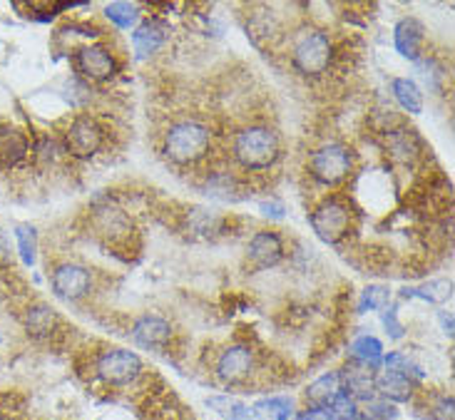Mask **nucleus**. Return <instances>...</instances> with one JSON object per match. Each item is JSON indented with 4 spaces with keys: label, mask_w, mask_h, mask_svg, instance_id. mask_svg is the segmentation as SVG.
<instances>
[{
    "label": "nucleus",
    "mask_w": 455,
    "mask_h": 420,
    "mask_svg": "<svg viewBox=\"0 0 455 420\" xmlns=\"http://www.w3.org/2000/svg\"><path fill=\"white\" fill-rule=\"evenodd\" d=\"M232 155L236 164L246 172H264L271 170L282 157V139L267 124H251L236 132Z\"/></svg>",
    "instance_id": "1"
},
{
    "label": "nucleus",
    "mask_w": 455,
    "mask_h": 420,
    "mask_svg": "<svg viewBox=\"0 0 455 420\" xmlns=\"http://www.w3.org/2000/svg\"><path fill=\"white\" fill-rule=\"evenodd\" d=\"M212 149V132L207 124L197 120H182L174 123L162 139V152L164 157L177 164V167H189L202 162Z\"/></svg>",
    "instance_id": "2"
},
{
    "label": "nucleus",
    "mask_w": 455,
    "mask_h": 420,
    "mask_svg": "<svg viewBox=\"0 0 455 420\" xmlns=\"http://www.w3.org/2000/svg\"><path fill=\"white\" fill-rule=\"evenodd\" d=\"M333 55H336V48H333L331 36L321 28H307L294 37L291 67L304 77H321L329 73Z\"/></svg>",
    "instance_id": "3"
},
{
    "label": "nucleus",
    "mask_w": 455,
    "mask_h": 420,
    "mask_svg": "<svg viewBox=\"0 0 455 420\" xmlns=\"http://www.w3.org/2000/svg\"><path fill=\"white\" fill-rule=\"evenodd\" d=\"M354 207L346 197H326L308 214V224L314 229V234L319 236L323 244H341L348 234L354 232Z\"/></svg>",
    "instance_id": "4"
},
{
    "label": "nucleus",
    "mask_w": 455,
    "mask_h": 420,
    "mask_svg": "<svg viewBox=\"0 0 455 420\" xmlns=\"http://www.w3.org/2000/svg\"><path fill=\"white\" fill-rule=\"evenodd\" d=\"M356 155L354 149L346 147L341 142H329L311 152L308 157V177L321 186H339L354 172Z\"/></svg>",
    "instance_id": "5"
},
{
    "label": "nucleus",
    "mask_w": 455,
    "mask_h": 420,
    "mask_svg": "<svg viewBox=\"0 0 455 420\" xmlns=\"http://www.w3.org/2000/svg\"><path fill=\"white\" fill-rule=\"evenodd\" d=\"M95 373L105 385H132L145 373V363L130 348H108L95 361Z\"/></svg>",
    "instance_id": "6"
},
{
    "label": "nucleus",
    "mask_w": 455,
    "mask_h": 420,
    "mask_svg": "<svg viewBox=\"0 0 455 420\" xmlns=\"http://www.w3.org/2000/svg\"><path fill=\"white\" fill-rule=\"evenodd\" d=\"M108 132L92 115H77L65 132V152L77 160H90L105 147Z\"/></svg>",
    "instance_id": "7"
},
{
    "label": "nucleus",
    "mask_w": 455,
    "mask_h": 420,
    "mask_svg": "<svg viewBox=\"0 0 455 420\" xmlns=\"http://www.w3.org/2000/svg\"><path fill=\"white\" fill-rule=\"evenodd\" d=\"M75 70L85 83H108L120 73V62L105 45H83L75 52Z\"/></svg>",
    "instance_id": "8"
},
{
    "label": "nucleus",
    "mask_w": 455,
    "mask_h": 420,
    "mask_svg": "<svg viewBox=\"0 0 455 420\" xmlns=\"http://www.w3.org/2000/svg\"><path fill=\"white\" fill-rule=\"evenodd\" d=\"M50 284H52L55 297L62 298V301H80L92 291V273L80 264L65 261L52 272Z\"/></svg>",
    "instance_id": "9"
},
{
    "label": "nucleus",
    "mask_w": 455,
    "mask_h": 420,
    "mask_svg": "<svg viewBox=\"0 0 455 420\" xmlns=\"http://www.w3.org/2000/svg\"><path fill=\"white\" fill-rule=\"evenodd\" d=\"M251 373H254V351L246 344H232V346H227L220 353V359H217V378L222 384H244Z\"/></svg>",
    "instance_id": "10"
},
{
    "label": "nucleus",
    "mask_w": 455,
    "mask_h": 420,
    "mask_svg": "<svg viewBox=\"0 0 455 420\" xmlns=\"http://www.w3.org/2000/svg\"><path fill=\"white\" fill-rule=\"evenodd\" d=\"M283 254H286L283 239L274 229H261L246 244V259L257 269H274L276 264H282Z\"/></svg>",
    "instance_id": "11"
},
{
    "label": "nucleus",
    "mask_w": 455,
    "mask_h": 420,
    "mask_svg": "<svg viewBox=\"0 0 455 420\" xmlns=\"http://www.w3.org/2000/svg\"><path fill=\"white\" fill-rule=\"evenodd\" d=\"M172 323L155 313H145L132 323V341L145 351H160L172 341Z\"/></svg>",
    "instance_id": "12"
},
{
    "label": "nucleus",
    "mask_w": 455,
    "mask_h": 420,
    "mask_svg": "<svg viewBox=\"0 0 455 420\" xmlns=\"http://www.w3.org/2000/svg\"><path fill=\"white\" fill-rule=\"evenodd\" d=\"M426 43V28L416 18H401L394 28V48L401 58L411 62H420Z\"/></svg>",
    "instance_id": "13"
},
{
    "label": "nucleus",
    "mask_w": 455,
    "mask_h": 420,
    "mask_svg": "<svg viewBox=\"0 0 455 420\" xmlns=\"http://www.w3.org/2000/svg\"><path fill=\"white\" fill-rule=\"evenodd\" d=\"M339 376H341V391L348 398H354L358 406L376 398V373L369 368L351 363L344 371H339Z\"/></svg>",
    "instance_id": "14"
},
{
    "label": "nucleus",
    "mask_w": 455,
    "mask_h": 420,
    "mask_svg": "<svg viewBox=\"0 0 455 420\" xmlns=\"http://www.w3.org/2000/svg\"><path fill=\"white\" fill-rule=\"evenodd\" d=\"M167 37H170V28L160 18H149L132 30V50L140 60H145L167 43Z\"/></svg>",
    "instance_id": "15"
},
{
    "label": "nucleus",
    "mask_w": 455,
    "mask_h": 420,
    "mask_svg": "<svg viewBox=\"0 0 455 420\" xmlns=\"http://www.w3.org/2000/svg\"><path fill=\"white\" fill-rule=\"evenodd\" d=\"M416 391V381H411L408 376L395 371H379L376 373V396L388 400V403H408Z\"/></svg>",
    "instance_id": "16"
},
{
    "label": "nucleus",
    "mask_w": 455,
    "mask_h": 420,
    "mask_svg": "<svg viewBox=\"0 0 455 420\" xmlns=\"http://www.w3.org/2000/svg\"><path fill=\"white\" fill-rule=\"evenodd\" d=\"M246 36H249V40H251L257 48H267L274 40L282 37V23L276 20V15H274L271 8H261V11L249 15Z\"/></svg>",
    "instance_id": "17"
},
{
    "label": "nucleus",
    "mask_w": 455,
    "mask_h": 420,
    "mask_svg": "<svg viewBox=\"0 0 455 420\" xmlns=\"http://www.w3.org/2000/svg\"><path fill=\"white\" fill-rule=\"evenodd\" d=\"M30 152V139L25 137L23 130L0 124V167H15L28 157Z\"/></svg>",
    "instance_id": "18"
},
{
    "label": "nucleus",
    "mask_w": 455,
    "mask_h": 420,
    "mask_svg": "<svg viewBox=\"0 0 455 420\" xmlns=\"http://www.w3.org/2000/svg\"><path fill=\"white\" fill-rule=\"evenodd\" d=\"M383 353H386V351H383L381 338H376V336L371 334L358 336L356 341L348 346L351 363H358V366H363V368H369V371L373 373L381 371Z\"/></svg>",
    "instance_id": "19"
},
{
    "label": "nucleus",
    "mask_w": 455,
    "mask_h": 420,
    "mask_svg": "<svg viewBox=\"0 0 455 420\" xmlns=\"http://www.w3.org/2000/svg\"><path fill=\"white\" fill-rule=\"evenodd\" d=\"M25 323V331L33 336V338H48L58 331V326H60V316H58V311L48 306V304H36V306H30V309L25 311L23 316Z\"/></svg>",
    "instance_id": "20"
},
{
    "label": "nucleus",
    "mask_w": 455,
    "mask_h": 420,
    "mask_svg": "<svg viewBox=\"0 0 455 420\" xmlns=\"http://www.w3.org/2000/svg\"><path fill=\"white\" fill-rule=\"evenodd\" d=\"M339 391H341V376L339 371H329L307 385L304 398H307L308 408H326Z\"/></svg>",
    "instance_id": "21"
},
{
    "label": "nucleus",
    "mask_w": 455,
    "mask_h": 420,
    "mask_svg": "<svg viewBox=\"0 0 455 420\" xmlns=\"http://www.w3.org/2000/svg\"><path fill=\"white\" fill-rule=\"evenodd\" d=\"M391 92L398 107L408 115H420L423 112V92L411 77H394L391 80Z\"/></svg>",
    "instance_id": "22"
},
{
    "label": "nucleus",
    "mask_w": 455,
    "mask_h": 420,
    "mask_svg": "<svg viewBox=\"0 0 455 420\" xmlns=\"http://www.w3.org/2000/svg\"><path fill=\"white\" fill-rule=\"evenodd\" d=\"M98 226L102 234L117 242L124 236L132 234V222L127 219V214L123 210H115V207H102L98 210Z\"/></svg>",
    "instance_id": "23"
},
{
    "label": "nucleus",
    "mask_w": 455,
    "mask_h": 420,
    "mask_svg": "<svg viewBox=\"0 0 455 420\" xmlns=\"http://www.w3.org/2000/svg\"><path fill=\"white\" fill-rule=\"evenodd\" d=\"M254 418L259 420H291L294 418V400L289 396L261 398L257 406H251Z\"/></svg>",
    "instance_id": "24"
},
{
    "label": "nucleus",
    "mask_w": 455,
    "mask_h": 420,
    "mask_svg": "<svg viewBox=\"0 0 455 420\" xmlns=\"http://www.w3.org/2000/svg\"><path fill=\"white\" fill-rule=\"evenodd\" d=\"M451 297H453V284L448 279H433L416 289H403V298H420L428 304H445Z\"/></svg>",
    "instance_id": "25"
},
{
    "label": "nucleus",
    "mask_w": 455,
    "mask_h": 420,
    "mask_svg": "<svg viewBox=\"0 0 455 420\" xmlns=\"http://www.w3.org/2000/svg\"><path fill=\"white\" fill-rule=\"evenodd\" d=\"M207 408H212L222 420H251L254 410L246 406L244 400L232 396H212L207 398Z\"/></svg>",
    "instance_id": "26"
},
{
    "label": "nucleus",
    "mask_w": 455,
    "mask_h": 420,
    "mask_svg": "<svg viewBox=\"0 0 455 420\" xmlns=\"http://www.w3.org/2000/svg\"><path fill=\"white\" fill-rule=\"evenodd\" d=\"M204 194L217 202H236L239 199V182L229 172H212L204 182Z\"/></svg>",
    "instance_id": "27"
},
{
    "label": "nucleus",
    "mask_w": 455,
    "mask_h": 420,
    "mask_svg": "<svg viewBox=\"0 0 455 420\" xmlns=\"http://www.w3.org/2000/svg\"><path fill=\"white\" fill-rule=\"evenodd\" d=\"M105 18H108L115 28L130 30V28H137L140 18H142V11H140L137 3H124V0H120V3L105 5Z\"/></svg>",
    "instance_id": "28"
},
{
    "label": "nucleus",
    "mask_w": 455,
    "mask_h": 420,
    "mask_svg": "<svg viewBox=\"0 0 455 420\" xmlns=\"http://www.w3.org/2000/svg\"><path fill=\"white\" fill-rule=\"evenodd\" d=\"M391 304V289L383 284H371L361 291L358 298V311L366 313V311H381Z\"/></svg>",
    "instance_id": "29"
},
{
    "label": "nucleus",
    "mask_w": 455,
    "mask_h": 420,
    "mask_svg": "<svg viewBox=\"0 0 455 420\" xmlns=\"http://www.w3.org/2000/svg\"><path fill=\"white\" fill-rule=\"evenodd\" d=\"M15 239H18V249H20V257L28 266H33L36 264V251H37V234H36V226H30V224H20L18 229H15Z\"/></svg>",
    "instance_id": "30"
},
{
    "label": "nucleus",
    "mask_w": 455,
    "mask_h": 420,
    "mask_svg": "<svg viewBox=\"0 0 455 420\" xmlns=\"http://www.w3.org/2000/svg\"><path fill=\"white\" fill-rule=\"evenodd\" d=\"M326 410L331 413L333 420H358V413H361L356 400L346 396L344 391H339V393L331 398V403L326 406Z\"/></svg>",
    "instance_id": "31"
},
{
    "label": "nucleus",
    "mask_w": 455,
    "mask_h": 420,
    "mask_svg": "<svg viewBox=\"0 0 455 420\" xmlns=\"http://www.w3.org/2000/svg\"><path fill=\"white\" fill-rule=\"evenodd\" d=\"M383 329L391 338H403L406 336V326L398 321V309L395 306H386V311H383Z\"/></svg>",
    "instance_id": "32"
},
{
    "label": "nucleus",
    "mask_w": 455,
    "mask_h": 420,
    "mask_svg": "<svg viewBox=\"0 0 455 420\" xmlns=\"http://www.w3.org/2000/svg\"><path fill=\"white\" fill-rule=\"evenodd\" d=\"M259 210H261V214H264L267 219H274V222L283 219V214H286V207H283V202H279V199L261 202V204H259Z\"/></svg>",
    "instance_id": "33"
},
{
    "label": "nucleus",
    "mask_w": 455,
    "mask_h": 420,
    "mask_svg": "<svg viewBox=\"0 0 455 420\" xmlns=\"http://www.w3.org/2000/svg\"><path fill=\"white\" fill-rule=\"evenodd\" d=\"M433 420H453V398L443 396L435 408H433Z\"/></svg>",
    "instance_id": "34"
},
{
    "label": "nucleus",
    "mask_w": 455,
    "mask_h": 420,
    "mask_svg": "<svg viewBox=\"0 0 455 420\" xmlns=\"http://www.w3.org/2000/svg\"><path fill=\"white\" fill-rule=\"evenodd\" d=\"M438 319H441V326H443V334L453 336V313L451 311H438Z\"/></svg>",
    "instance_id": "35"
},
{
    "label": "nucleus",
    "mask_w": 455,
    "mask_h": 420,
    "mask_svg": "<svg viewBox=\"0 0 455 420\" xmlns=\"http://www.w3.org/2000/svg\"><path fill=\"white\" fill-rule=\"evenodd\" d=\"M3 266H11V249H8V242H5L3 232H0V269Z\"/></svg>",
    "instance_id": "36"
},
{
    "label": "nucleus",
    "mask_w": 455,
    "mask_h": 420,
    "mask_svg": "<svg viewBox=\"0 0 455 420\" xmlns=\"http://www.w3.org/2000/svg\"><path fill=\"white\" fill-rule=\"evenodd\" d=\"M307 413L311 420H333V416L326 408H307Z\"/></svg>",
    "instance_id": "37"
},
{
    "label": "nucleus",
    "mask_w": 455,
    "mask_h": 420,
    "mask_svg": "<svg viewBox=\"0 0 455 420\" xmlns=\"http://www.w3.org/2000/svg\"><path fill=\"white\" fill-rule=\"evenodd\" d=\"M291 420H311V418H308V413H307V410H296V413H294V418H291Z\"/></svg>",
    "instance_id": "38"
}]
</instances>
